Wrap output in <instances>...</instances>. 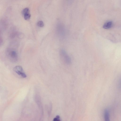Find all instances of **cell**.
I'll return each instance as SVG.
<instances>
[{
    "label": "cell",
    "instance_id": "6da1fadb",
    "mask_svg": "<svg viewBox=\"0 0 121 121\" xmlns=\"http://www.w3.org/2000/svg\"><path fill=\"white\" fill-rule=\"evenodd\" d=\"M59 54L61 60L63 62L68 65L71 63V59L65 50L61 49L60 51Z\"/></svg>",
    "mask_w": 121,
    "mask_h": 121
},
{
    "label": "cell",
    "instance_id": "7a4b0ae2",
    "mask_svg": "<svg viewBox=\"0 0 121 121\" xmlns=\"http://www.w3.org/2000/svg\"><path fill=\"white\" fill-rule=\"evenodd\" d=\"M56 32L59 36L61 37H64L65 34V27L62 23L59 22L57 25L56 28Z\"/></svg>",
    "mask_w": 121,
    "mask_h": 121
},
{
    "label": "cell",
    "instance_id": "3957f363",
    "mask_svg": "<svg viewBox=\"0 0 121 121\" xmlns=\"http://www.w3.org/2000/svg\"><path fill=\"white\" fill-rule=\"evenodd\" d=\"M13 70L15 72L22 77L26 78V75L21 66L18 65L16 66L14 68Z\"/></svg>",
    "mask_w": 121,
    "mask_h": 121
},
{
    "label": "cell",
    "instance_id": "277c9868",
    "mask_svg": "<svg viewBox=\"0 0 121 121\" xmlns=\"http://www.w3.org/2000/svg\"><path fill=\"white\" fill-rule=\"evenodd\" d=\"M10 59L13 61H16L18 59L17 53L16 51L12 50L10 51L8 54Z\"/></svg>",
    "mask_w": 121,
    "mask_h": 121
},
{
    "label": "cell",
    "instance_id": "5b68a950",
    "mask_svg": "<svg viewBox=\"0 0 121 121\" xmlns=\"http://www.w3.org/2000/svg\"><path fill=\"white\" fill-rule=\"evenodd\" d=\"M22 14L25 20H27L30 19L31 15L28 8H26L23 9L22 11Z\"/></svg>",
    "mask_w": 121,
    "mask_h": 121
},
{
    "label": "cell",
    "instance_id": "8992f818",
    "mask_svg": "<svg viewBox=\"0 0 121 121\" xmlns=\"http://www.w3.org/2000/svg\"><path fill=\"white\" fill-rule=\"evenodd\" d=\"M113 23L112 21H108L105 22L104 24L103 28L105 29H109L112 26Z\"/></svg>",
    "mask_w": 121,
    "mask_h": 121
},
{
    "label": "cell",
    "instance_id": "52a82bcc",
    "mask_svg": "<svg viewBox=\"0 0 121 121\" xmlns=\"http://www.w3.org/2000/svg\"><path fill=\"white\" fill-rule=\"evenodd\" d=\"M104 118L106 121H110V115L109 111L107 109H106L104 110Z\"/></svg>",
    "mask_w": 121,
    "mask_h": 121
},
{
    "label": "cell",
    "instance_id": "ba28073f",
    "mask_svg": "<svg viewBox=\"0 0 121 121\" xmlns=\"http://www.w3.org/2000/svg\"><path fill=\"white\" fill-rule=\"evenodd\" d=\"M38 26L40 27H43L44 26V23L43 21H39L37 23Z\"/></svg>",
    "mask_w": 121,
    "mask_h": 121
},
{
    "label": "cell",
    "instance_id": "9c48e42d",
    "mask_svg": "<svg viewBox=\"0 0 121 121\" xmlns=\"http://www.w3.org/2000/svg\"><path fill=\"white\" fill-rule=\"evenodd\" d=\"M60 117L59 116H57L56 117L54 118L53 120L54 121H60L59 119Z\"/></svg>",
    "mask_w": 121,
    "mask_h": 121
},
{
    "label": "cell",
    "instance_id": "30bf717a",
    "mask_svg": "<svg viewBox=\"0 0 121 121\" xmlns=\"http://www.w3.org/2000/svg\"></svg>",
    "mask_w": 121,
    "mask_h": 121
}]
</instances>
